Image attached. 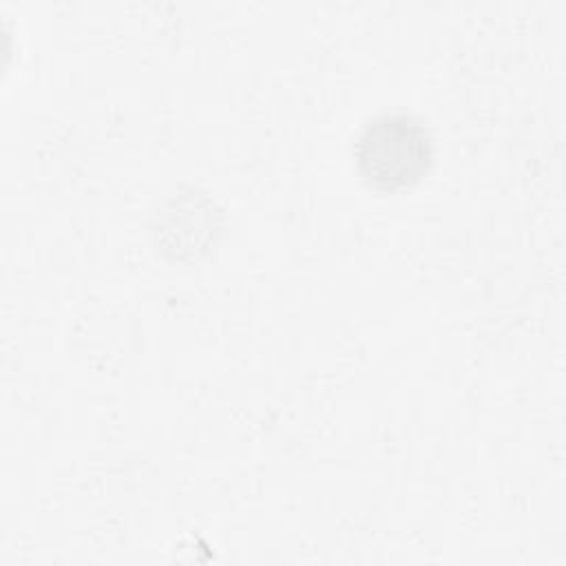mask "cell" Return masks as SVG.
<instances>
[{
	"mask_svg": "<svg viewBox=\"0 0 566 566\" xmlns=\"http://www.w3.org/2000/svg\"><path fill=\"white\" fill-rule=\"evenodd\" d=\"M354 161L367 186L394 192L418 184L433 164V137L418 117L394 111L378 113L354 142Z\"/></svg>",
	"mask_w": 566,
	"mask_h": 566,
	"instance_id": "1",
	"label": "cell"
}]
</instances>
